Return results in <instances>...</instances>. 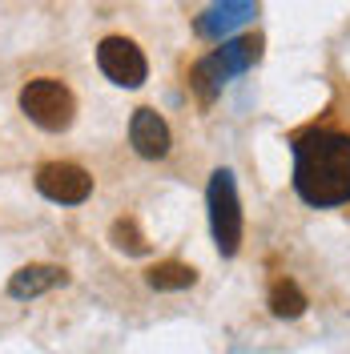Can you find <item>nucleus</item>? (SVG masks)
Segmentation results:
<instances>
[{"instance_id": "11", "label": "nucleus", "mask_w": 350, "mask_h": 354, "mask_svg": "<svg viewBox=\"0 0 350 354\" xmlns=\"http://www.w3.org/2000/svg\"><path fill=\"white\" fill-rule=\"evenodd\" d=\"M254 12V0H221L218 8L201 21V32H218V28H230V24L246 21Z\"/></svg>"}, {"instance_id": "1", "label": "nucleus", "mask_w": 350, "mask_h": 354, "mask_svg": "<svg viewBox=\"0 0 350 354\" xmlns=\"http://www.w3.org/2000/svg\"><path fill=\"white\" fill-rule=\"evenodd\" d=\"M294 189L310 205L350 201V137L347 133H306L294 141Z\"/></svg>"}, {"instance_id": "9", "label": "nucleus", "mask_w": 350, "mask_h": 354, "mask_svg": "<svg viewBox=\"0 0 350 354\" xmlns=\"http://www.w3.org/2000/svg\"><path fill=\"white\" fill-rule=\"evenodd\" d=\"M145 282L154 290H185L197 282V270L194 266H181V262H157L149 274H145Z\"/></svg>"}, {"instance_id": "7", "label": "nucleus", "mask_w": 350, "mask_h": 354, "mask_svg": "<svg viewBox=\"0 0 350 354\" xmlns=\"http://www.w3.org/2000/svg\"><path fill=\"white\" fill-rule=\"evenodd\" d=\"M129 141L141 157H165L169 153V125L154 109H137L129 121Z\"/></svg>"}, {"instance_id": "10", "label": "nucleus", "mask_w": 350, "mask_h": 354, "mask_svg": "<svg viewBox=\"0 0 350 354\" xmlns=\"http://www.w3.org/2000/svg\"><path fill=\"white\" fill-rule=\"evenodd\" d=\"M270 310H274L278 318H298V314L306 310V298H302V290L294 286V282L278 278V282L270 286Z\"/></svg>"}, {"instance_id": "12", "label": "nucleus", "mask_w": 350, "mask_h": 354, "mask_svg": "<svg viewBox=\"0 0 350 354\" xmlns=\"http://www.w3.org/2000/svg\"><path fill=\"white\" fill-rule=\"evenodd\" d=\"M113 245L117 250H125V254H145L149 250V242H145V234L137 230V221L121 218L117 225H113Z\"/></svg>"}, {"instance_id": "2", "label": "nucleus", "mask_w": 350, "mask_h": 354, "mask_svg": "<svg viewBox=\"0 0 350 354\" xmlns=\"http://www.w3.org/2000/svg\"><path fill=\"white\" fill-rule=\"evenodd\" d=\"M21 109L28 113V121H37L41 129L61 133L73 125V113H77V101L61 81L53 77H37L21 88Z\"/></svg>"}, {"instance_id": "8", "label": "nucleus", "mask_w": 350, "mask_h": 354, "mask_svg": "<svg viewBox=\"0 0 350 354\" xmlns=\"http://www.w3.org/2000/svg\"><path fill=\"white\" fill-rule=\"evenodd\" d=\"M61 282H65V270H61V266H24V270L12 274L8 294H12V298H37V294L61 286Z\"/></svg>"}, {"instance_id": "6", "label": "nucleus", "mask_w": 350, "mask_h": 354, "mask_svg": "<svg viewBox=\"0 0 350 354\" xmlns=\"http://www.w3.org/2000/svg\"><path fill=\"white\" fill-rule=\"evenodd\" d=\"M37 189L48 201H61V205H77L93 194V177L81 165H68V161H48L37 169Z\"/></svg>"}, {"instance_id": "5", "label": "nucleus", "mask_w": 350, "mask_h": 354, "mask_svg": "<svg viewBox=\"0 0 350 354\" xmlns=\"http://www.w3.org/2000/svg\"><path fill=\"white\" fill-rule=\"evenodd\" d=\"M97 65H101V73L109 77L113 85H125V88H137L141 81H145V73H149L141 48H137L133 41H125V37L101 41V48H97Z\"/></svg>"}, {"instance_id": "4", "label": "nucleus", "mask_w": 350, "mask_h": 354, "mask_svg": "<svg viewBox=\"0 0 350 354\" xmlns=\"http://www.w3.org/2000/svg\"><path fill=\"white\" fill-rule=\"evenodd\" d=\"M258 53H262V41H258V37H241V41L221 44L214 57H205V61L194 68L197 88L210 97V93H214L225 77H234V73H241V68L254 65V61H258Z\"/></svg>"}, {"instance_id": "3", "label": "nucleus", "mask_w": 350, "mask_h": 354, "mask_svg": "<svg viewBox=\"0 0 350 354\" xmlns=\"http://www.w3.org/2000/svg\"><path fill=\"white\" fill-rule=\"evenodd\" d=\"M210 225H214V242L218 250L230 258L238 254L241 245V205H238V189H234V174L218 169L210 177Z\"/></svg>"}]
</instances>
